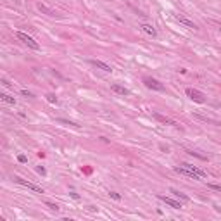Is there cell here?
Masks as SVG:
<instances>
[{"mask_svg":"<svg viewBox=\"0 0 221 221\" xmlns=\"http://www.w3.org/2000/svg\"><path fill=\"white\" fill-rule=\"evenodd\" d=\"M157 199L159 200H163V202H166L169 207H173V209H182V202L180 200H174V199H171V197H166V195H157Z\"/></svg>","mask_w":221,"mask_h":221,"instance_id":"5b68a950","label":"cell"},{"mask_svg":"<svg viewBox=\"0 0 221 221\" xmlns=\"http://www.w3.org/2000/svg\"><path fill=\"white\" fill-rule=\"evenodd\" d=\"M109 195H110L112 199H114V200H121V195H119V193H116V192H109Z\"/></svg>","mask_w":221,"mask_h":221,"instance_id":"d6986e66","label":"cell"},{"mask_svg":"<svg viewBox=\"0 0 221 221\" xmlns=\"http://www.w3.org/2000/svg\"><path fill=\"white\" fill-rule=\"evenodd\" d=\"M140 29H142V31H144L145 35L152 36V38H155V36H157V31H155V28L152 26V24H147V23L140 24Z\"/></svg>","mask_w":221,"mask_h":221,"instance_id":"52a82bcc","label":"cell"},{"mask_svg":"<svg viewBox=\"0 0 221 221\" xmlns=\"http://www.w3.org/2000/svg\"><path fill=\"white\" fill-rule=\"evenodd\" d=\"M14 182H16V183H19V185H23V187H26V188H29V190H33V192L43 193V188H42V187H38V185H35V183L26 182V180H23V178H19V176H16V178H14Z\"/></svg>","mask_w":221,"mask_h":221,"instance_id":"277c9868","label":"cell"},{"mask_svg":"<svg viewBox=\"0 0 221 221\" xmlns=\"http://www.w3.org/2000/svg\"><path fill=\"white\" fill-rule=\"evenodd\" d=\"M174 17H176V21L178 23H182V24H185V26H187L188 29H197V24L193 23V21H190V19H187V17H183V16H174Z\"/></svg>","mask_w":221,"mask_h":221,"instance_id":"ba28073f","label":"cell"},{"mask_svg":"<svg viewBox=\"0 0 221 221\" xmlns=\"http://www.w3.org/2000/svg\"><path fill=\"white\" fill-rule=\"evenodd\" d=\"M144 85L147 88H150V90H155V92H164L166 90V87H164L163 83L157 81V80H154V78H150V76L144 78Z\"/></svg>","mask_w":221,"mask_h":221,"instance_id":"3957f363","label":"cell"},{"mask_svg":"<svg viewBox=\"0 0 221 221\" xmlns=\"http://www.w3.org/2000/svg\"><path fill=\"white\" fill-rule=\"evenodd\" d=\"M214 211H218V212L221 214V207H214Z\"/></svg>","mask_w":221,"mask_h":221,"instance_id":"603a6c76","label":"cell"},{"mask_svg":"<svg viewBox=\"0 0 221 221\" xmlns=\"http://www.w3.org/2000/svg\"><path fill=\"white\" fill-rule=\"evenodd\" d=\"M185 93H187V97L190 99V100L197 102V104H204V102H206V95H204L202 92L195 90V88H187Z\"/></svg>","mask_w":221,"mask_h":221,"instance_id":"7a4b0ae2","label":"cell"},{"mask_svg":"<svg viewBox=\"0 0 221 221\" xmlns=\"http://www.w3.org/2000/svg\"><path fill=\"white\" fill-rule=\"evenodd\" d=\"M36 173H40L42 176H45V174H47V171H45L43 166H36Z\"/></svg>","mask_w":221,"mask_h":221,"instance_id":"e0dca14e","label":"cell"},{"mask_svg":"<svg viewBox=\"0 0 221 221\" xmlns=\"http://www.w3.org/2000/svg\"><path fill=\"white\" fill-rule=\"evenodd\" d=\"M38 7V10H42V12H45L47 16H55V10H52L50 7H47V5H43V4H38L36 5Z\"/></svg>","mask_w":221,"mask_h":221,"instance_id":"7c38bea8","label":"cell"},{"mask_svg":"<svg viewBox=\"0 0 221 221\" xmlns=\"http://www.w3.org/2000/svg\"><path fill=\"white\" fill-rule=\"evenodd\" d=\"M47 207H50L52 211H59V206L57 204H52V202H47Z\"/></svg>","mask_w":221,"mask_h":221,"instance_id":"ac0fdd59","label":"cell"},{"mask_svg":"<svg viewBox=\"0 0 221 221\" xmlns=\"http://www.w3.org/2000/svg\"><path fill=\"white\" fill-rule=\"evenodd\" d=\"M0 99H2L4 102H7V104H10V106H16V99L7 95V93H0Z\"/></svg>","mask_w":221,"mask_h":221,"instance_id":"4fadbf2b","label":"cell"},{"mask_svg":"<svg viewBox=\"0 0 221 221\" xmlns=\"http://www.w3.org/2000/svg\"><path fill=\"white\" fill-rule=\"evenodd\" d=\"M17 161H19V163H26V161H28V157H26L24 154H19V155H17Z\"/></svg>","mask_w":221,"mask_h":221,"instance_id":"ffe728a7","label":"cell"},{"mask_svg":"<svg viewBox=\"0 0 221 221\" xmlns=\"http://www.w3.org/2000/svg\"><path fill=\"white\" fill-rule=\"evenodd\" d=\"M207 187L212 188V190H218V192H221V185H216V183H207Z\"/></svg>","mask_w":221,"mask_h":221,"instance_id":"9a60e30c","label":"cell"},{"mask_svg":"<svg viewBox=\"0 0 221 221\" xmlns=\"http://www.w3.org/2000/svg\"><path fill=\"white\" fill-rule=\"evenodd\" d=\"M47 100L50 102V104H57V97L54 95V93H48V95H47Z\"/></svg>","mask_w":221,"mask_h":221,"instance_id":"5bb4252c","label":"cell"},{"mask_svg":"<svg viewBox=\"0 0 221 221\" xmlns=\"http://www.w3.org/2000/svg\"><path fill=\"white\" fill-rule=\"evenodd\" d=\"M154 118L159 121V123H164V125H169V126H178V123L174 119H171V118H168V116H163V114H159V112H155Z\"/></svg>","mask_w":221,"mask_h":221,"instance_id":"8992f818","label":"cell"},{"mask_svg":"<svg viewBox=\"0 0 221 221\" xmlns=\"http://www.w3.org/2000/svg\"><path fill=\"white\" fill-rule=\"evenodd\" d=\"M90 62H92V66H95V67H99V69H102L104 73H112V67H110L109 64L102 62V61H90Z\"/></svg>","mask_w":221,"mask_h":221,"instance_id":"9c48e42d","label":"cell"},{"mask_svg":"<svg viewBox=\"0 0 221 221\" xmlns=\"http://www.w3.org/2000/svg\"><path fill=\"white\" fill-rule=\"evenodd\" d=\"M59 123H64V125H69V126H74V128H78L80 125H76V123H73V121H66V119H59Z\"/></svg>","mask_w":221,"mask_h":221,"instance_id":"2e32d148","label":"cell"},{"mask_svg":"<svg viewBox=\"0 0 221 221\" xmlns=\"http://www.w3.org/2000/svg\"><path fill=\"white\" fill-rule=\"evenodd\" d=\"M69 195H71V197L74 199V200H80V195H78L76 192H71V193H69Z\"/></svg>","mask_w":221,"mask_h":221,"instance_id":"44dd1931","label":"cell"},{"mask_svg":"<svg viewBox=\"0 0 221 221\" xmlns=\"http://www.w3.org/2000/svg\"><path fill=\"white\" fill-rule=\"evenodd\" d=\"M16 36H17V38H19L24 45H28L29 48H33V50H40V43H38V42H35V40L29 36V35L23 33V31H17V33H16Z\"/></svg>","mask_w":221,"mask_h":221,"instance_id":"6da1fadb","label":"cell"},{"mask_svg":"<svg viewBox=\"0 0 221 221\" xmlns=\"http://www.w3.org/2000/svg\"><path fill=\"white\" fill-rule=\"evenodd\" d=\"M21 93H23L24 97H33V93H29L28 90H21Z\"/></svg>","mask_w":221,"mask_h":221,"instance_id":"7402d4cb","label":"cell"},{"mask_svg":"<svg viewBox=\"0 0 221 221\" xmlns=\"http://www.w3.org/2000/svg\"><path fill=\"white\" fill-rule=\"evenodd\" d=\"M171 193H173L176 199H180V200H183V202H188L190 200V197L188 195H185L183 192H180V190H174V188H171Z\"/></svg>","mask_w":221,"mask_h":221,"instance_id":"8fae6325","label":"cell"},{"mask_svg":"<svg viewBox=\"0 0 221 221\" xmlns=\"http://www.w3.org/2000/svg\"><path fill=\"white\" fill-rule=\"evenodd\" d=\"M110 90L114 92V93H119V95H128V93H130V90H128V88L121 87V85H118V83L110 85Z\"/></svg>","mask_w":221,"mask_h":221,"instance_id":"30bf717a","label":"cell"}]
</instances>
